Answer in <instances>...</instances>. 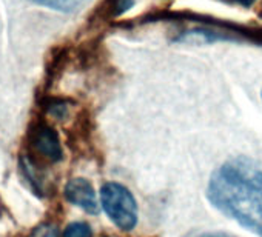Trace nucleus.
Here are the masks:
<instances>
[{
    "label": "nucleus",
    "instance_id": "obj_6",
    "mask_svg": "<svg viewBox=\"0 0 262 237\" xmlns=\"http://www.w3.org/2000/svg\"><path fill=\"white\" fill-rule=\"evenodd\" d=\"M135 0H106L105 2V10H106V16L108 17H116L120 16L122 13H125L126 10H129L133 7Z\"/></svg>",
    "mask_w": 262,
    "mask_h": 237
},
{
    "label": "nucleus",
    "instance_id": "obj_9",
    "mask_svg": "<svg viewBox=\"0 0 262 237\" xmlns=\"http://www.w3.org/2000/svg\"><path fill=\"white\" fill-rule=\"evenodd\" d=\"M224 2H227V4H234V5H241V7L248 8V7H251V5L254 4V0H224Z\"/></svg>",
    "mask_w": 262,
    "mask_h": 237
},
{
    "label": "nucleus",
    "instance_id": "obj_3",
    "mask_svg": "<svg viewBox=\"0 0 262 237\" xmlns=\"http://www.w3.org/2000/svg\"><path fill=\"white\" fill-rule=\"evenodd\" d=\"M30 140H31V147L34 153L40 156L43 160L51 162V163L62 160L63 151H62L59 134L48 124H43V122L36 124L30 133Z\"/></svg>",
    "mask_w": 262,
    "mask_h": 237
},
{
    "label": "nucleus",
    "instance_id": "obj_8",
    "mask_svg": "<svg viewBox=\"0 0 262 237\" xmlns=\"http://www.w3.org/2000/svg\"><path fill=\"white\" fill-rule=\"evenodd\" d=\"M234 34H244L248 40L262 45V30H239V28H234Z\"/></svg>",
    "mask_w": 262,
    "mask_h": 237
},
{
    "label": "nucleus",
    "instance_id": "obj_5",
    "mask_svg": "<svg viewBox=\"0 0 262 237\" xmlns=\"http://www.w3.org/2000/svg\"><path fill=\"white\" fill-rule=\"evenodd\" d=\"M28 2L60 13H71L80 8L86 0H28Z\"/></svg>",
    "mask_w": 262,
    "mask_h": 237
},
{
    "label": "nucleus",
    "instance_id": "obj_1",
    "mask_svg": "<svg viewBox=\"0 0 262 237\" xmlns=\"http://www.w3.org/2000/svg\"><path fill=\"white\" fill-rule=\"evenodd\" d=\"M208 202L222 214L262 237V167L236 157L222 163L210 177Z\"/></svg>",
    "mask_w": 262,
    "mask_h": 237
},
{
    "label": "nucleus",
    "instance_id": "obj_4",
    "mask_svg": "<svg viewBox=\"0 0 262 237\" xmlns=\"http://www.w3.org/2000/svg\"><path fill=\"white\" fill-rule=\"evenodd\" d=\"M65 197L70 203L82 208L83 211L90 214H97L99 212V202L94 193L93 185L82 177L71 179L65 185Z\"/></svg>",
    "mask_w": 262,
    "mask_h": 237
},
{
    "label": "nucleus",
    "instance_id": "obj_2",
    "mask_svg": "<svg viewBox=\"0 0 262 237\" xmlns=\"http://www.w3.org/2000/svg\"><path fill=\"white\" fill-rule=\"evenodd\" d=\"M100 203L111 222L123 229L131 231L138 223V203L129 189L120 183L108 182L100 188Z\"/></svg>",
    "mask_w": 262,
    "mask_h": 237
},
{
    "label": "nucleus",
    "instance_id": "obj_7",
    "mask_svg": "<svg viewBox=\"0 0 262 237\" xmlns=\"http://www.w3.org/2000/svg\"><path fill=\"white\" fill-rule=\"evenodd\" d=\"M62 237H93V231L85 222H73L65 228Z\"/></svg>",
    "mask_w": 262,
    "mask_h": 237
},
{
    "label": "nucleus",
    "instance_id": "obj_11",
    "mask_svg": "<svg viewBox=\"0 0 262 237\" xmlns=\"http://www.w3.org/2000/svg\"><path fill=\"white\" fill-rule=\"evenodd\" d=\"M259 16L262 17V2H260V10H259Z\"/></svg>",
    "mask_w": 262,
    "mask_h": 237
},
{
    "label": "nucleus",
    "instance_id": "obj_10",
    "mask_svg": "<svg viewBox=\"0 0 262 237\" xmlns=\"http://www.w3.org/2000/svg\"><path fill=\"white\" fill-rule=\"evenodd\" d=\"M194 237H230V235H224V234H199Z\"/></svg>",
    "mask_w": 262,
    "mask_h": 237
}]
</instances>
